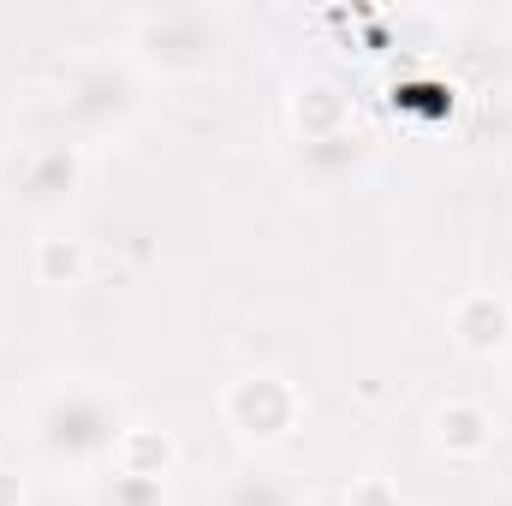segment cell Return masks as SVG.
<instances>
[{"label": "cell", "mask_w": 512, "mask_h": 506, "mask_svg": "<svg viewBox=\"0 0 512 506\" xmlns=\"http://www.w3.org/2000/svg\"><path fill=\"white\" fill-rule=\"evenodd\" d=\"M173 441L155 429H131V441L120 447V459L90 483L96 506H167L173 501Z\"/></svg>", "instance_id": "obj_7"}, {"label": "cell", "mask_w": 512, "mask_h": 506, "mask_svg": "<svg viewBox=\"0 0 512 506\" xmlns=\"http://www.w3.org/2000/svg\"><path fill=\"white\" fill-rule=\"evenodd\" d=\"M453 340L471 358H501L512 352V304L501 292H465L453 304Z\"/></svg>", "instance_id": "obj_10"}, {"label": "cell", "mask_w": 512, "mask_h": 506, "mask_svg": "<svg viewBox=\"0 0 512 506\" xmlns=\"http://www.w3.org/2000/svg\"><path fill=\"white\" fill-rule=\"evenodd\" d=\"M221 423L251 447V453H268V447H286L304 423V393L280 370H251V376H233L221 387Z\"/></svg>", "instance_id": "obj_6"}, {"label": "cell", "mask_w": 512, "mask_h": 506, "mask_svg": "<svg viewBox=\"0 0 512 506\" xmlns=\"http://www.w3.org/2000/svg\"><path fill=\"white\" fill-rule=\"evenodd\" d=\"M429 441H435L447 459H483V453H495V441H501V417H495L483 399L453 393V399L435 405V417H429Z\"/></svg>", "instance_id": "obj_8"}, {"label": "cell", "mask_w": 512, "mask_h": 506, "mask_svg": "<svg viewBox=\"0 0 512 506\" xmlns=\"http://www.w3.org/2000/svg\"><path fill=\"white\" fill-rule=\"evenodd\" d=\"M84 167H90V149H78L66 131H36L12 149L6 161V191L12 203L30 215V221H60L78 191H84Z\"/></svg>", "instance_id": "obj_5"}, {"label": "cell", "mask_w": 512, "mask_h": 506, "mask_svg": "<svg viewBox=\"0 0 512 506\" xmlns=\"http://www.w3.org/2000/svg\"><path fill=\"white\" fill-rule=\"evenodd\" d=\"M155 90H185L221 72L227 60V12L221 6H137L120 18L114 42Z\"/></svg>", "instance_id": "obj_3"}, {"label": "cell", "mask_w": 512, "mask_h": 506, "mask_svg": "<svg viewBox=\"0 0 512 506\" xmlns=\"http://www.w3.org/2000/svg\"><path fill=\"white\" fill-rule=\"evenodd\" d=\"M149 108V84L137 78L126 54L108 48H78L54 66V90H48V126L66 131L78 149H108L126 143L137 120Z\"/></svg>", "instance_id": "obj_2"}, {"label": "cell", "mask_w": 512, "mask_h": 506, "mask_svg": "<svg viewBox=\"0 0 512 506\" xmlns=\"http://www.w3.org/2000/svg\"><path fill=\"white\" fill-rule=\"evenodd\" d=\"M131 429H137V411H131L126 387L108 376H90V370L48 376L24 399V441H30V453L48 471L78 477L84 489L120 459Z\"/></svg>", "instance_id": "obj_1"}, {"label": "cell", "mask_w": 512, "mask_h": 506, "mask_svg": "<svg viewBox=\"0 0 512 506\" xmlns=\"http://www.w3.org/2000/svg\"><path fill=\"white\" fill-rule=\"evenodd\" d=\"M346 506H399V489H393L387 477H358V483L346 489Z\"/></svg>", "instance_id": "obj_11"}, {"label": "cell", "mask_w": 512, "mask_h": 506, "mask_svg": "<svg viewBox=\"0 0 512 506\" xmlns=\"http://www.w3.org/2000/svg\"><path fill=\"white\" fill-rule=\"evenodd\" d=\"M507 381H512V352H507Z\"/></svg>", "instance_id": "obj_13"}, {"label": "cell", "mask_w": 512, "mask_h": 506, "mask_svg": "<svg viewBox=\"0 0 512 506\" xmlns=\"http://www.w3.org/2000/svg\"><path fill=\"white\" fill-rule=\"evenodd\" d=\"M0 506H24V477L12 465H0Z\"/></svg>", "instance_id": "obj_12"}, {"label": "cell", "mask_w": 512, "mask_h": 506, "mask_svg": "<svg viewBox=\"0 0 512 506\" xmlns=\"http://www.w3.org/2000/svg\"><path fill=\"white\" fill-rule=\"evenodd\" d=\"M215 506H316L304 477L286 471V465H268V459H245L221 477Z\"/></svg>", "instance_id": "obj_9"}, {"label": "cell", "mask_w": 512, "mask_h": 506, "mask_svg": "<svg viewBox=\"0 0 512 506\" xmlns=\"http://www.w3.org/2000/svg\"><path fill=\"white\" fill-rule=\"evenodd\" d=\"M292 143H298V173L310 179V185H322V191H334V185H352L364 167H370V137L352 126V114H346V102L334 96V90H322V84H310V90H298V102H292Z\"/></svg>", "instance_id": "obj_4"}]
</instances>
